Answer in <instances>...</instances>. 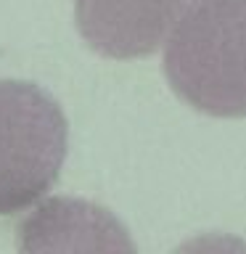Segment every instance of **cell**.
<instances>
[{
	"mask_svg": "<svg viewBox=\"0 0 246 254\" xmlns=\"http://www.w3.org/2000/svg\"><path fill=\"white\" fill-rule=\"evenodd\" d=\"M164 77L209 117H246V0H193L164 40Z\"/></svg>",
	"mask_w": 246,
	"mask_h": 254,
	"instance_id": "1",
	"label": "cell"
},
{
	"mask_svg": "<svg viewBox=\"0 0 246 254\" xmlns=\"http://www.w3.org/2000/svg\"><path fill=\"white\" fill-rule=\"evenodd\" d=\"M69 127L53 95L35 82L0 79V214H21L56 186Z\"/></svg>",
	"mask_w": 246,
	"mask_h": 254,
	"instance_id": "2",
	"label": "cell"
},
{
	"mask_svg": "<svg viewBox=\"0 0 246 254\" xmlns=\"http://www.w3.org/2000/svg\"><path fill=\"white\" fill-rule=\"evenodd\" d=\"M193 0H74L82 40L106 59L151 56L164 45Z\"/></svg>",
	"mask_w": 246,
	"mask_h": 254,
	"instance_id": "3",
	"label": "cell"
},
{
	"mask_svg": "<svg viewBox=\"0 0 246 254\" xmlns=\"http://www.w3.org/2000/svg\"><path fill=\"white\" fill-rule=\"evenodd\" d=\"M19 249H132L106 209L77 198H48L19 222Z\"/></svg>",
	"mask_w": 246,
	"mask_h": 254,
	"instance_id": "4",
	"label": "cell"
}]
</instances>
